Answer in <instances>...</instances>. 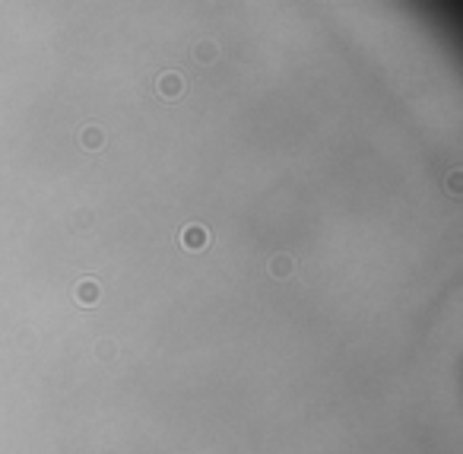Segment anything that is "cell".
I'll use <instances>...</instances> for the list:
<instances>
[{
	"label": "cell",
	"mask_w": 463,
	"mask_h": 454,
	"mask_svg": "<svg viewBox=\"0 0 463 454\" xmlns=\"http://www.w3.org/2000/svg\"><path fill=\"white\" fill-rule=\"evenodd\" d=\"M76 296H80V302H86V305H92V302H95V286H92V283H89V286H80V289H76Z\"/></svg>",
	"instance_id": "1"
}]
</instances>
